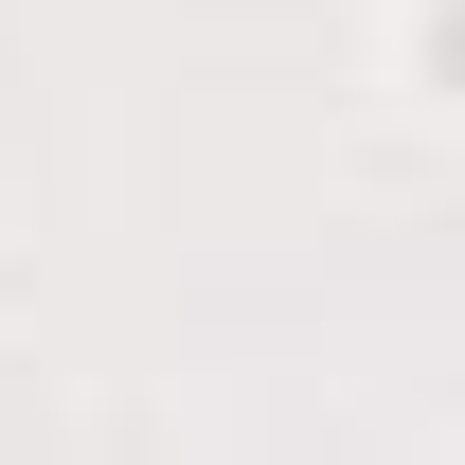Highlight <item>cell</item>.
<instances>
[{
    "label": "cell",
    "mask_w": 465,
    "mask_h": 465,
    "mask_svg": "<svg viewBox=\"0 0 465 465\" xmlns=\"http://www.w3.org/2000/svg\"><path fill=\"white\" fill-rule=\"evenodd\" d=\"M411 72H430V90L465 108V0H430V18H411Z\"/></svg>",
    "instance_id": "6da1fadb"
}]
</instances>
